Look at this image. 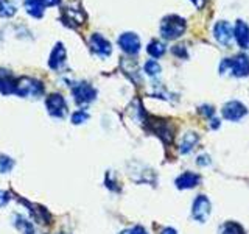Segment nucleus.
Returning a JSON list of instances; mask_svg holds the SVG:
<instances>
[{"instance_id":"obj_1","label":"nucleus","mask_w":249,"mask_h":234,"mask_svg":"<svg viewBox=\"0 0 249 234\" xmlns=\"http://www.w3.org/2000/svg\"><path fill=\"white\" fill-rule=\"evenodd\" d=\"M45 92V86L41 80L33 77H19L16 81L14 94L22 98H39Z\"/></svg>"},{"instance_id":"obj_23","label":"nucleus","mask_w":249,"mask_h":234,"mask_svg":"<svg viewBox=\"0 0 249 234\" xmlns=\"http://www.w3.org/2000/svg\"><path fill=\"white\" fill-rule=\"evenodd\" d=\"M16 161L8 155H0V174H10L14 169Z\"/></svg>"},{"instance_id":"obj_32","label":"nucleus","mask_w":249,"mask_h":234,"mask_svg":"<svg viewBox=\"0 0 249 234\" xmlns=\"http://www.w3.org/2000/svg\"><path fill=\"white\" fill-rule=\"evenodd\" d=\"M190 2L196 8H202V6H204V3H206V0H190Z\"/></svg>"},{"instance_id":"obj_31","label":"nucleus","mask_w":249,"mask_h":234,"mask_svg":"<svg viewBox=\"0 0 249 234\" xmlns=\"http://www.w3.org/2000/svg\"><path fill=\"white\" fill-rule=\"evenodd\" d=\"M160 234H178V231L175 228H170V226H165V228L160 230Z\"/></svg>"},{"instance_id":"obj_16","label":"nucleus","mask_w":249,"mask_h":234,"mask_svg":"<svg viewBox=\"0 0 249 234\" xmlns=\"http://www.w3.org/2000/svg\"><path fill=\"white\" fill-rule=\"evenodd\" d=\"M233 38L237 39L238 45L241 49H249V25L243 20H237L235 27H233Z\"/></svg>"},{"instance_id":"obj_24","label":"nucleus","mask_w":249,"mask_h":234,"mask_svg":"<svg viewBox=\"0 0 249 234\" xmlns=\"http://www.w3.org/2000/svg\"><path fill=\"white\" fill-rule=\"evenodd\" d=\"M89 117H90V114L86 111L84 108L76 109V111L72 114V123L73 125H83V123H86L89 120Z\"/></svg>"},{"instance_id":"obj_4","label":"nucleus","mask_w":249,"mask_h":234,"mask_svg":"<svg viewBox=\"0 0 249 234\" xmlns=\"http://www.w3.org/2000/svg\"><path fill=\"white\" fill-rule=\"evenodd\" d=\"M97 89L90 83L80 81L72 88V96L76 105H89L97 98Z\"/></svg>"},{"instance_id":"obj_15","label":"nucleus","mask_w":249,"mask_h":234,"mask_svg":"<svg viewBox=\"0 0 249 234\" xmlns=\"http://www.w3.org/2000/svg\"><path fill=\"white\" fill-rule=\"evenodd\" d=\"M16 81H18V78H16L10 70L0 69V94H3V96H11V94H14Z\"/></svg>"},{"instance_id":"obj_21","label":"nucleus","mask_w":249,"mask_h":234,"mask_svg":"<svg viewBox=\"0 0 249 234\" xmlns=\"http://www.w3.org/2000/svg\"><path fill=\"white\" fill-rule=\"evenodd\" d=\"M220 234H246V231L237 222H226L224 225H221Z\"/></svg>"},{"instance_id":"obj_29","label":"nucleus","mask_w":249,"mask_h":234,"mask_svg":"<svg viewBox=\"0 0 249 234\" xmlns=\"http://www.w3.org/2000/svg\"><path fill=\"white\" fill-rule=\"evenodd\" d=\"M62 0H41V3L45 6V8H50V6H58L61 5Z\"/></svg>"},{"instance_id":"obj_22","label":"nucleus","mask_w":249,"mask_h":234,"mask_svg":"<svg viewBox=\"0 0 249 234\" xmlns=\"http://www.w3.org/2000/svg\"><path fill=\"white\" fill-rule=\"evenodd\" d=\"M146 52L153 58H160L162 55L165 53V45H163L160 41H151L146 47Z\"/></svg>"},{"instance_id":"obj_17","label":"nucleus","mask_w":249,"mask_h":234,"mask_svg":"<svg viewBox=\"0 0 249 234\" xmlns=\"http://www.w3.org/2000/svg\"><path fill=\"white\" fill-rule=\"evenodd\" d=\"M199 142V136L196 133L189 131L181 137V142H179V153L181 155H189L195 147Z\"/></svg>"},{"instance_id":"obj_8","label":"nucleus","mask_w":249,"mask_h":234,"mask_svg":"<svg viewBox=\"0 0 249 234\" xmlns=\"http://www.w3.org/2000/svg\"><path fill=\"white\" fill-rule=\"evenodd\" d=\"M221 113H223V117H224L226 120L238 122V120H241L248 114V108L243 103H241V101H238V100H231V101H228V103L223 106Z\"/></svg>"},{"instance_id":"obj_10","label":"nucleus","mask_w":249,"mask_h":234,"mask_svg":"<svg viewBox=\"0 0 249 234\" xmlns=\"http://www.w3.org/2000/svg\"><path fill=\"white\" fill-rule=\"evenodd\" d=\"M67 61V50L66 45L62 42H56L53 45V49L50 52V58H49V67L53 70H59L62 66L66 64Z\"/></svg>"},{"instance_id":"obj_13","label":"nucleus","mask_w":249,"mask_h":234,"mask_svg":"<svg viewBox=\"0 0 249 234\" xmlns=\"http://www.w3.org/2000/svg\"><path fill=\"white\" fill-rule=\"evenodd\" d=\"M151 128L156 136H159L163 144H171L175 139V128L168 122H151Z\"/></svg>"},{"instance_id":"obj_18","label":"nucleus","mask_w":249,"mask_h":234,"mask_svg":"<svg viewBox=\"0 0 249 234\" xmlns=\"http://www.w3.org/2000/svg\"><path fill=\"white\" fill-rule=\"evenodd\" d=\"M25 11L35 19H42L45 13V6L41 0H25Z\"/></svg>"},{"instance_id":"obj_14","label":"nucleus","mask_w":249,"mask_h":234,"mask_svg":"<svg viewBox=\"0 0 249 234\" xmlns=\"http://www.w3.org/2000/svg\"><path fill=\"white\" fill-rule=\"evenodd\" d=\"M199 183H201V176L198 174H195V172H190V170H187V172H184V174H181L175 181L178 189H182V191L193 189V187H196Z\"/></svg>"},{"instance_id":"obj_12","label":"nucleus","mask_w":249,"mask_h":234,"mask_svg":"<svg viewBox=\"0 0 249 234\" xmlns=\"http://www.w3.org/2000/svg\"><path fill=\"white\" fill-rule=\"evenodd\" d=\"M229 70L233 77H248L249 75V58L245 55H238V57L229 59Z\"/></svg>"},{"instance_id":"obj_3","label":"nucleus","mask_w":249,"mask_h":234,"mask_svg":"<svg viewBox=\"0 0 249 234\" xmlns=\"http://www.w3.org/2000/svg\"><path fill=\"white\" fill-rule=\"evenodd\" d=\"M45 108L49 114L54 119H64L69 113V106L64 96L59 92H53L45 98Z\"/></svg>"},{"instance_id":"obj_30","label":"nucleus","mask_w":249,"mask_h":234,"mask_svg":"<svg viewBox=\"0 0 249 234\" xmlns=\"http://www.w3.org/2000/svg\"><path fill=\"white\" fill-rule=\"evenodd\" d=\"M129 234H148V233H146V230L143 228V226L137 225V226H134L132 230H129Z\"/></svg>"},{"instance_id":"obj_26","label":"nucleus","mask_w":249,"mask_h":234,"mask_svg":"<svg viewBox=\"0 0 249 234\" xmlns=\"http://www.w3.org/2000/svg\"><path fill=\"white\" fill-rule=\"evenodd\" d=\"M11 201V194L8 192V191H3V189H0V208H3L6 206L8 203Z\"/></svg>"},{"instance_id":"obj_25","label":"nucleus","mask_w":249,"mask_h":234,"mask_svg":"<svg viewBox=\"0 0 249 234\" xmlns=\"http://www.w3.org/2000/svg\"><path fill=\"white\" fill-rule=\"evenodd\" d=\"M143 70L146 72V75L156 77V75L160 74V64H159L158 61H154V59H148L145 62V66H143Z\"/></svg>"},{"instance_id":"obj_6","label":"nucleus","mask_w":249,"mask_h":234,"mask_svg":"<svg viewBox=\"0 0 249 234\" xmlns=\"http://www.w3.org/2000/svg\"><path fill=\"white\" fill-rule=\"evenodd\" d=\"M62 16H64V23L70 27H78V25H84L86 23V19H88V16H86L84 10L81 6H78L76 2H72L69 3L64 10H62Z\"/></svg>"},{"instance_id":"obj_33","label":"nucleus","mask_w":249,"mask_h":234,"mask_svg":"<svg viewBox=\"0 0 249 234\" xmlns=\"http://www.w3.org/2000/svg\"><path fill=\"white\" fill-rule=\"evenodd\" d=\"M173 53L179 55V57H182V55H184V57H185V50H184V49H178V45H176L175 49H173Z\"/></svg>"},{"instance_id":"obj_2","label":"nucleus","mask_w":249,"mask_h":234,"mask_svg":"<svg viewBox=\"0 0 249 234\" xmlns=\"http://www.w3.org/2000/svg\"><path fill=\"white\" fill-rule=\"evenodd\" d=\"M184 31H185V20L182 18H179V16L175 14L167 16L160 23V35L167 41L178 39L179 36H182Z\"/></svg>"},{"instance_id":"obj_28","label":"nucleus","mask_w":249,"mask_h":234,"mask_svg":"<svg viewBox=\"0 0 249 234\" xmlns=\"http://www.w3.org/2000/svg\"><path fill=\"white\" fill-rule=\"evenodd\" d=\"M199 113H201V114H204L206 117H212L213 113H215V109H213L212 106H206V105H204V106H201V108H199Z\"/></svg>"},{"instance_id":"obj_11","label":"nucleus","mask_w":249,"mask_h":234,"mask_svg":"<svg viewBox=\"0 0 249 234\" xmlns=\"http://www.w3.org/2000/svg\"><path fill=\"white\" fill-rule=\"evenodd\" d=\"M213 35H215V39L221 45H229L232 38H233V28L229 22L226 20H220L215 23V28H213Z\"/></svg>"},{"instance_id":"obj_5","label":"nucleus","mask_w":249,"mask_h":234,"mask_svg":"<svg viewBox=\"0 0 249 234\" xmlns=\"http://www.w3.org/2000/svg\"><path fill=\"white\" fill-rule=\"evenodd\" d=\"M212 213V203L207 195H198L192 203V217L199 223H206Z\"/></svg>"},{"instance_id":"obj_7","label":"nucleus","mask_w":249,"mask_h":234,"mask_svg":"<svg viewBox=\"0 0 249 234\" xmlns=\"http://www.w3.org/2000/svg\"><path fill=\"white\" fill-rule=\"evenodd\" d=\"M117 44H119L120 49L128 55H137L140 52V47H142L140 38L136 33H132V31L122 33L119 39H117Z\"/></svg>"},{"instance_id":"obj_27","label":"nucleus","mask_w":249,"mask_h":234,"mask_svg":"<svg viewBox=\"0 0 249 234\" xmlns=\"http://www.w3.org/2000/svg\"><path fill=\"white\" fill-rule=\"evenodd\" d=\"M210 156L209 155H199L198 156V159H196V164L198 166H201V167H207V166H210Z\"/></svg>"},{"instance_id":"obj_34","label":"nucleus","mask_w":249,"mask_h":234,"mask_svg":"<svg viewBox=\"0 0 249 234\" xmlns=\"http://www.w3.org/2000/svg\"><path fill=\"white\" fill-rule=\"evenodd\" d=\"M210 127H212L213 130H216L218 127H220V120H218V119H212V122H210Z\"/></svg>"},{"instance_id":"obj_9","label":"nucleus","mask_w":249,"mask_h":234,"mask_svg":"<svg viewBox=\"0 0 249 234\" xmlns=\"http://www.w3.org/2000/svg\"><path fill=\"white\" fill-rule=\"evenodd\" d=\"M89 45H90V50L100 58H107L109 55L112 53V44L100 33H93L89 38Z\"/></svg>"},{"instance_id":"obj_20","label":"nucleus","mask_w":249,"mask_h":234,"mask_svg":"<svg viewBox=\"0 0 249 234\" xmlns=\"http://www.w3.org/2000/svg\"><path fill=\"white\" fill-rule=\"evenodd\" d=\"M14 226L18 230H20L23 234H35V230H33V225H31L25 217H22L19 214L14 215Z\"/></svg>"},{"instance_id":"obj_19","label":"nucleus","mask_w":249,"mask_h":234,"mask_svg":"<svg viewBox=\"0 0 249 234\" xmlns=\"http://www.w3.org/2000/svg\"><path fill=\"white\" fill-rule=\"evenodd\" d=\"M18 13V5L13 0H0V18L10 19Z\"/></svg>"},{"instance_id":"obj_35","label":"nucleus","mask_w":249,"mask_h":234,"mask_svg":"<svg viewBox=\"0 0 249 234\" xmlns=\"http://www.w3.org/2000/svg\"><path fill=\"white\" fill-rule=\"evenodd\" d=\"M58 234H69V233H58Z\"/></svg>"}]
</instances>
